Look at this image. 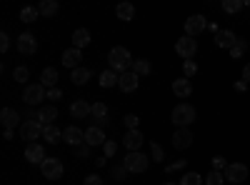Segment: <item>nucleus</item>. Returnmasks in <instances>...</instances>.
I'll return each instance as SVG.
<instances>
[{"label":"nucleus","mask_w":250,"mask_h":185,"mask_svg":"<svg viewBox=\"0 0 250 185\" xmlns=\"http://www.w3.org/2000/svg\"><path fill=\"white\" fill-rule=\"evenodd\" d=\"M108 63H110V70H115V73H128L130 70V65H133V58H130V53L125 50V48H113L110 53H108Z\"/></svg>","instance_id":"nucleus-1"},{"label":"nucleus","mask_w":250,"mask_h":185,"mask_svg":"<svg viewBox=\"0 0 250 185\" xmlns=\"http://www.w3.org/2000/svg\"><path fill=\"white\" fill-rule=\"evenodd\" d=\"M173 123H175L178 128H188L190 123H195V108L190 105V103H180V105H175Z\"/></svg>","instance_id":"nucleus-2"},{"label":"nucleus","mask_w":250,"mask_h":185,"mask_svg":"<svg viewBox=\"0 0 250 185\" xmlns=\"http://www.w3.org/2000/svg\"><path fill=\"white\" fill-rule=\"evenodd\" d=\"M123 165L128 168V173H145L148 165H150V160H148V155L135 150V153H128V158L123 160Z\"/></svg>","instance_id":"nucleus-3"},{"label":"nucleus","mask_w":250,"mask_h":185,"mask_svg":"<svg viewBox=\"0 0 250 185\" xmlns=\"http://www.w3.org/2000/svg\"><path fill=\"white\" fill-rule=\"evenodd\" d=\"M43 123H40V120H25L23 123V125H20V138H23V140H28V145H30V143H35L40 135H43Z\"/></svg>","instance_id":"nucleus-4"},{"label":"nucleus","mask_w":250,"mask_h":185,"mask_svg":"<svg viewBox=\"0 0 250 185\" xmlns=\"http://www.w3.org/2000/svg\"><path fill=\"white\" fill-rule=\"evenodd\" d=\"M40 173H43L48 180H58L62 175V160L58 158H45L43 163H40Z\"/></svg>","instance_id":"nucleus-5"},{"label":"nucleus","mask_w":250,"mask_h":185,"mask_svg":"<svg viewBox=\"0 0 250 185\" xmlns=\"http://www.w3.org/2000/svg\"><path fill=\"white\" fill-rule=\"evenodd\" d=\"M195 50H198V40L195 38H190V35H183L178 43H175V53L180 55V58H193L195 55Z\"/></svg>","instance_id":"nucleus-6"},{"label":"nucleus","mask_w":250,"mask_h":185,"mask_svg":"<svg viewBox=\"0 0 250 185\" xmlns=\"http://www.w3.org/2000/svg\"><path fill=\"white\" fill-rule=\"evenodd\" d=\"M43 98H48V90L40 85V83H35V85H25V90H23V100L28 103V105H38Z\"/></svg>","instance_id":"nucleus-7"},{"label":"nucleus","mask_w":250,"mask_h":185,"mask_svg":"<svg viewBox=\"0 0 250 185\" xmlns=\"http://www.w3.org/2000/svg\"><path fill=\"white\" fill-rule=\"evenodd\" d=\"M225 180H230V183H245L248 180V168L243 165V163H228Z\"/></svg>","instance_id":"nucleus-8"},{"label":"nucleus","mask_w":250,"mask_h":185,"mask_svg":"<svg viewBox=\"0 0 250 185\" xmlns=\"http://www.w3.org/2000/svg\"><path fill=\"white\" fill-rule=\"evenodd\" d=\"M205 28H208V20H205V15H190V18L185 20V35H190V38L200 35Z\"/></svg>","instance_id":"nucleus-9"},{"label":"nucleus","mask_w":250,"mask_h":185,"mask_svg":"<svg viewBox=\"0 0 250 185\" xmlns=\"http://www.w3.org/2000/svg\"><path fill=\"white\" fill-rule=\"evenodd\" d=\"M15 48H18V53H23V55H33L38 50V40H35L33 33H23L15 40Z\"/></svg>","instance_id":"nucleus-10"},{"label":"nucleus","mask_w":250,"mask_h":185,"mask_svg":"<svg viewBox=\"0 0 250 185\" xmlns=\"http://www.w3.org/2000/svg\"><path fill=\"white\" fill-rule=\"evenodd\" d=\"M193 145V133L188 130V128H178L175 135H173V148L175 150H185V148H190Z\"/></svg>","instance_id":"nucleus-11"},{"label":"nucleus","mask_w":250,"mask_h":185,"mask_svg":"<svg viewBox=\"0 0 250 185\" xmlns=\"http://www.w3.org/2000/svg\"><path fill=\"white\" fill-rule=\"evenodd\" d=\"M105 143H108V138H105V130H103V128L93 125V128L85 130V145L95 148V145H105Z\"/></svg>","instance_id":"nucleus-12"},{"label":"nucleus","mask_w":250,"mask_h":185,"mask_svg":"<svg viewBox=\"0 0 250 185\" xmlns=\"http://www.w3.org/2000/svg\"><path fill=\"white\" fill-rule=\"evenodd\" d=\"M62 140H65V143H70L73 148H80L83 143H85V133H83L80 128H75V125H70V128H65V130H62Z\"/></svg>","instance_id":"nucleus-13"},{"label":"nucleus","mask_w":250,"mask_h":185,"mask_svg":"<svg viewBox=\"0 0 250 185\" xmlns=\"http://www.w3.org/2000/svg\"><path fill=\"white\" fill-rule=\"evenodd\" d=\"M80 60H83V50H78V48H70V50L62 53V65L70 68V70L80 68Z\"/></svg>","instance_id":"nucleus-14"},{"label":"nucleus","mask_w":250,"mask_h":185,"mask_svg":"<svg viewBox=\"0 0 250 185\" xmlns=\"http://www.w3.org/2000/svg\"><path fill=\"white\" fill-rule=\"evenodd\" d=\"M118 88H120L123 93H133V90L138 88V75H135L133 70L123 73V75H120V80H118Z\"/></svg>","instance_id":"nucleus-15"},{"label":"nucleus","mask_w":250,"mask_h":185,"mask_svg":"<svg viewBox=\"0 0 250 185\" xmlns=\"http://www.w3.org/2000/svg\"><path fill=\"white\" fill-rule=\"evenodd\" d=\"M123 145L128 148L130 153H135L143 145V133L140 130H128V133H125V138H123Z\"/></svg>","instance_id":"nucleus-16"},{"label":"nucleus","mask_w":250,"mask_h":185,"mask_svg":"<svg viewBox=\"0 0 250 185\" xmlns=\"http://www.w3.org/2000/svg\"><path fill=\"white\" fill-rule=\"evenodd\" d=\"M38 120L43 123V128H48V125H55V120H58V108H55V105H45V108H40V113H38Z\"/></svg>","instance_id":"nucleus-17"},{"label":"nucleus","mask_w":250,"mask_h":185,"mask_svg":"<svg viewBox=\"0 0 250 185\" xmlns=\"http://www.w3.org/2000/svg\"><path fill=\"white\" fill-rule=\"evenodd\" d=\"M18 120H20L18 110H13V108H3V110H0V123H3L5 130H13L18 125Z\"/></svg>","instance_id":"nucleus-18"},{"label":"nucleus","mask_w":250,"mask_h":185,"mask_svg":"<svg viewBox=\"0 0 250 185\" xmlns=\"http://www.w3.org/2000/svg\"><path fill=\"white\" fill-rule=\"evenodd\" d=\"M235 43H238V38H235L233 30H220V33L215 35V45H218V48H228V50H230Z\"/></svg>","instance_id":"nucleus-19"},{"label":"nucleus","mask_w":250,"mask_h":185,"mask_svg":"<svg viewBox=\"0 0 250 185\" xmlns=\"http://www.w3.org/2000/svg\"><path fill=\"white\" fill-rule=\"evenodd\" d=\"M173 93H175L178 98H190V93H193L190 80H188L185 75H183V78H178L175 83H173Z\"/></svg>","instance_id":"nucleus-20"},{"label":"nucleus","mask_w":250,"mask_h":185,"mask_svg":"<svg viewBox=\"0 0 250 185\" xmlns=\"http://www.w3.org/2000/svg\"><path fill=\"white\" fill-rule=\"evenodd\" d=\"M25 160H30V163H43V160H45V150H43V145H38V143H30V145L25 148Z\"/></svg>","instance_id":"nucleus-21"},{"label":"nucleus","mask_w":250,"mask_h":185,"mask_svg":"<svg viewBox=\"0 0 250 185\" xmlns=\"http://www.w3.org/2000/svg\"><path fill=\"white\" fill-rule=\"evenodd\" d=\"M90 110H93V105H90L88 100H75L73 105H70L73 118H88V115H90Z\"/></svg>","instance_id":"nucleus-22"},{"label":"nucleus","mask_w":250,"mask_h":185,"mask_svg":"<svg viewBox=\"0 0 250 185\" xmlns=\"http://www.w3.org/2000/svg\"><path fill=\"white\" fill-rule=\"evenodd\" d=\"M90 43V33L85 30V28H78L75 33H73V48H78V50H83Z\"/></svg>","instance_id":"nucleus-23"},{"label":"nucleus","mask_w":250,"mask_h":185,"mask_svg":"<svg viewBox=\"0 0 250 185\" xmlns=\"http://www.w3.org/2000/svg\"><path fill=\"white\" fill-rule=\"evenodd\" d=\"M115 15H118V20H125V23H128V20L135 18V5L133 3H120L115 8Z\"/></svg>","instance_id":"nucleus-24"},{"label":"nucleus","mask_w":250,"mask_h":185,"mask_svg":"<svg viewBox=\"0 0 250 185\" xmlns=\"http://www.w3.org/2000/svg\"><path fill=\"white\" fill-rule=\"evenodd\" d=\"M55 83H58V70L55 68H45L43 75H40V85L50 90V88H55Z\"/></svg>","instance_id":"nucleus-25"},{"label":"nucleus","mask_w":250,"mask_h":185,"mask_svg":"<svg viewBox=\"0 0 250 185\" xmlns=\"http://www.w3.org/2000/svg\"><path fill=\"white\" fill-rule=\"evenodd\" d=\"M118 80H120V75H115V70H103L100 73V85L103 88H115Z\"/></svg>","instance_id":"nucleus-26"},{"label":"nucleus","mask_w":250,"mask_h":185,"mask_svg":"<svg viewBox=\"0 0 250 185\" xmlns=\"http://www.w3.org/2000/svg\"><path fill=\"white\" fill-rule=\"evenodd\" d=\"M70 80L75 85H85L88 80H90V70L88 68H75L73 73H70Z\"/></svg>","instance_id":"nucleus-27"},{"label":"nucleus","mask_w":250,"mask_h":185,"mask_svg":"<svg viewBox=\"0 0 250 185\" xmlns=\"http://www.w3.org/2000/svg\"><path fill=\"white\" fill-rule=\"evenodd\" d=\"M38 13L45 15V18H53L58 13V3H55V0H43V3L38 5Z\"/></svg>","instance_id":"nucleus-28"},{"label":"nucleus","mask_w":250,"mask_h":185,"mask_svg":"<svg viewBox=\"0 0 250 185\" xmlns=\"http://www.w3.org/2000/svg\"><path fill=\"white\" fill-rule=\"evenodd\" d=\"M133 73L135 75H150V60H145V58L133 60Z\"/></svg>","instance_id":"nucleus-29"},{"label":"nucleus","mask_w":250,"mask_h":185,"mask_svg":"<svg viewBox=\"0 0 250 185\" xmlns=\"http://www.w3.org/2000/svg\"><path fill=\"white\" fill-rule=\"evenodd\" d=\"M43 138H45L48 143H53V145H55V143H60V138H62V133L58 130V125H48V128L43 130Z\"/></svg>","instance_id":"nucleus-30"},{"label":"nucleus","mask_w":250,"mask_h":185,"mask_svg":"<svg viewBox=\"0 0 250 185\" xmlns=\"http://www.w3.org/2000/svg\"><path fill=\"white\" fill-rule=\"evenodd\" d=\"M38 15H40V13H38V8H33V5H25L23 10H20V20H23V23H35Z\"/></svg>","instance_id":"nucleus-31"},{"label":"nucleus","mask_w":250,"mask_h":185,"mask_svg":"<svg viewBox=\"0 0 250 185\" xmlns=\"http://www.w3.org/2000/svg\"><path fill=\"white\" fill-rule=\"evenodd\" d=\"M90 115H93L95 120L108 118V105H105V103H95V105H93V110H90Z\"/></svg>","instance_id":"nucleus-32"},{"label":"nucleus","mask_w":250,"mask_h":185,"mask_svg":"<svg viewBox=\"0 0 250 185\" xmlns=\"http://www.w3.org/2000/svg\"><path fill=\"white\" fill-rule=\"evenodd\" d=\"M245 50H248V40H245V38H238V43L230 48V55H233V60H235V58H240Z\"/></svg>","instance_id":"nucleus-33"},{"label":"nucleus","mask_w":250,"mask_h":185,"mask_svg":"<svg viewBox=\"0 0 250 185\" xmlns=\"http://www.w3.org/2000/svg\"><path fill=\"white\" fill-rule=\"evenodd\" d=\"M13 78H15V83H25V80L30 78V70H28L25 65H18V68L13 70Z\"/></svg>","instance_id":"nucleus-34"},{"label":"nucleus","mask_w":250,"mask_h":185,"mask_svg":"<svg viewBox=\"0 0 250 185\" xmlns=\"http://www.w3.org/2000/svg\"><path fill=\"white\" fill-rule=\"evenodd\" d=\"M243 5H245L243 0H223V10L225 13H238Z\"/></svg>","instance_id":"nucleus-35"},{"label":"nucleus","mask_w":250,"mask_h":185,"mask_svg":"<svg viewBox=\"0 0 250 185\" xmlns=\"http://www.w3.org/2000/svg\"><path fill=\"white\" fill-rule=\"evenodd\" d=\"M200 183H203V178L198 173H185L180 180V185H200Z\"/></svg>","instance_id":"nucleus-36"},{"label":"nucleus","mask_w":250,"mask_h":185,"mask_svg":"<svg viewBox=\"0 0 250 185\" xmlns=\"http://www.w3.org/2000/svg\"><path fill=\"white\" fill-rule=\"evenodd\" d=\"M123 123H125V128H128V130H138V123H140V118L130 113V115H125V118H123Z\"/></svg>","instance_id":"nucleus-37"},{"label":"nucleus","mask_w":250,"mask_h":185,"mask_svg":"<svg viewBox=\"0 0 250 185\" xmlns=\"http://www.w3.org/2000/svg\"><path fill=\"white\" fill-rule=\"evenodd\" d=\"M110 175H113V180H125V175H128V168H125V165H115L113 170H110Z\"/></svg>","instance_id":"nucleus-38"},{"label":"nucleus","mask_w":250,"mask_h":185,"mask_svg":"<svg viewBox=\"0 0 250 185\" xmlns=\"http://www.w3.org/2000/svg\"><path fill=\"white\" fill-rule=\"evenodd\" d=\"M223 180H225V175H220L218 170H213L210 175L205 178V183H208V185H223Z\"/></svg>","instance_id":"nucleus-39"},{"label":"nucleus","mask_w":250,"mask_h":185,"mask_svg":"<svg viewBox=\"0 0 250 185\" xmlns=\"http://www.w3.org/2000/svg\"><path fill=\"white\" fill-rule=\"evenodd\" d=\"M183 73H185V78H190V75H195V73H198V65L193 63V60H185V65H183Z\"/></svg>","instance_id":"nucleus-40"},{"label":"nucleus","mask_w":250,"mask_h":185,"mask_svg":"<svg viewBox=\"0 0 250 185\" xmlns=\"http://www.w3.org/2000/svg\"><path fill=\"white\" fill-rule=\"evenodd\" d=\"M0 50H3V53L10 50V35L8 33H0Z\"/></svg>","instance_id":"nucleus-41"},{"label":"nucleus","mask_w":250,"mask_h":185,"mask_svg":"<svg viewBox=\"0 0 250 185\" xmlns=\"http://www.w3.org/2000/svg\"><path fill=\"white\" fill-rule=\"evenodd\" d=\"M103 150H105V158L115 155V150H118V145H115V140H108L105 145H103Z\"/></svg>","instance_id":"nucleus-42"},{"label":"nucleus","mask_w":250,"mask_h":185,"mask_svg":"<svg viewBox=\"0 0 250 185\" xmlns=\"http://www.w3.org/2000/svg\"><path fill=\"white\" fill-rule=\"evenodd\" d=\"M220 168L225 170V168H228V163H225V158L215 155V158H213V170H220Z\"/></svg>","instance_id":"nucleus-43"},{"label":"nucleus","mask_w":250,"mask_h":185,"mask_svg":"<svg viewBox=\"0 0 250 185\" xmlns=\"http://www.w3.org/2000/svg\"><path fill=\"white\" fill-rule=\"evenodd\" d=\"M150 153H153V158H155V163H158V160H163V148L158 145V143H153V148H150Z\"/></svg>","instance_id":"nucleus-44"},{"label":"nucleus","mask_w":250,"mask_h":185,"mask_svg":"<svg viewBox=\"0 0 250 185\" xmlns=\"http://www.w3.org/2000/svg\"><path fill=\"white\" fill-rule=\"evenodd\" d=\"M83 185H103V180H100V175H88Z\"/></svg>","instance_id":"nucleus-45"},{"label":"nucleus","mask_w":250,"mask_h":185,"mask_svg":"<svg viewBox=\"0 0 250 185\" xmlns=\"http://www.w3.org/2000/svg\"><path fill=\"white\" fill-rule=\"evenodd\" d=\"M75 153H78L80 158H88V155H90V145H80V148H75Z\"/></svg>","instance_id":"nucleus-46"},{"label":"nucleus","mask_w":250,"mask_h":185,"mask_svg":"<svg viewBox=\"0 0 250 185\" xmlns=\"http://www.w3.org/2000/svg\"><path fill=\"white\" fill-rule=\"evenodd\" d=\"M60 95H62V93H60V88H50V90H48V100H58Z\"/></svg>","instance_id":"nucleus-47"},{"label":"nucleus","mask_w":250,"mask_h":185,"mask_svg":"<svg viewBox=\"0 0 250 185\" xmlns=\"http://www.w3.org/2000/svg\"><path fill=\"white\" fill-rule=\"evenodd\" d=\"M243 83H250V63L243 68Z\"/></svg>","instance_id":"nucleus-48"},{"label":"nucleus","mask_w":250,"mask_h":185,"mask_svg":"<svg viewBox=\"0 0 250 185\" xmlns=\"http://www.w3.org/2000/svg\"><path fill=\"white\" fill-rule=\"evenodd\" d=\"M163 185H180V183H163Z\"/></svg>","instance_id":"nucleus-49"}]
</instances>
